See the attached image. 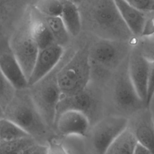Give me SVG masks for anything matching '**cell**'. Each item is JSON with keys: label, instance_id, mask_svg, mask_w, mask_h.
Listing matches in <instances>:
<instances>
[{"label": "cell", "instance_id": "cell-1", "mask_svg": "<svg viewBox=\"0 0 154 154\" xmlns=\"http://www.w3.org/2000/svg\"><path fill=\"white\" fill-rule=\"evenodd\" d=\"M82 5L89 23L103 39H126L132 34L123 21L114 1H88Z\"/></svg>", "mask_w": 154, "mask_h": 154}, {"label": "cell", "instance_id": "cell-2", "mask_svg": "<svg viewBox=\"0 0 154 154\" xmlns=\"http://www.w3.org/2000/svg\"><path fill=\"white\" fill-rule=\"evenodd\" d=\"M4 118L35 140L46 134L48 125L26 89L17 90L13 99L4 110Z\"/></svg>", "mask_w": 154, "mask_h": 154}, {"label": "cell", "instance_id": "cell-3", "mask_svg": "<svg viewBox=\"0 0 154 154\" xmlns=\"http://www.w3.org/2000/svg\"><path fill=\"white\" fill-rule=\"evenodd\" d=\"M89 48L85 45L79 49L59 68L57 79L62 95H73L87 89L91 69Z\"/></svg>", "mask_w": 154, "mask_h": 154}, {"label": "cell", "instance_id": "cell-4", "mask_svg": "<svg viewBox=\"0 0 154 154\" xmlns=\"http://www.w3.org/2000/svg\"><path fill=\"white\" fill-rule=\"evenodd\" d=\"M58 69L57 66L44 78L28 87L31 97L48 126L55 123L57 106L61 96L57 79Z\"/></svg>", "mask_w": 154, "mask_h": 154}, {"label": "cell", "instance_id": "cell-5", "mask_svg": "<svg viewBox=\"0 0 154 154\" xmlns=\"http://www.w3.org/2000/svg\"><path fill=\"white\" fill-rule=\"evenodd\" d=\"M8 43L13 55L28 80L39 51L30 34L28 24L20 28Z\"/></svg>", "mask_w": 154, "mask_h": 154}, {"label": "cell", "instance_id": "cell-6", "mask_svg": "<svg viewBox=\"0 0 154 154\" xmlns=\"http://www.w3.org/2000/svg\"><path fill=\"white\" fill-rule=\"evenodd\" d=\"M128 126V120L123 116H110L98 122L91 135V145L94 154H104Z\"/></svg>", "mask_w": 154, "mask_h": 154}, {"label": "cell", "instance_id": "cell-7", "mask_svg": "<svg viewBox=\"0 0 154 154\" xmlns=\"http://www.w3.org/2000/svg\"><path fill=\"white\" fill-rule=\"evenodd\" d=\"M63 54V47L57 44L40 49L28 80V87L37 83L52 72L60 63Z\"/></svg>", "mask_w": 154, "mask_h": 154}, {"label": "cell", "instance_id": "cell-8", "mask_svg": "<svg viewBox=\"0 0 154 154\" xmlns=\"http://www.w3.org/2000/svg\"><path fill=\"white\" fill-rule=\"evenodd\" d=\"M150 63L148 59L141 53L133 52L128 63V70L140 99L146 106L147 85Z\"/></svg>", "mask_w": 154, "mask_h": 154}, {"label": "cell", "instance_id": "cell-9", "mask_svg": "<svg viewBox=\"0 0 154 154\" xmlns=\"http://www.w3.org/2000/svg\"><path fill=\"white\" fill-rule=\"evenodd\" d=\"M114 99L118 106L123 109H138L144 105L138 96L130 79L128 66L119 74L115 84Z\"/></svg>", "mask_w": 154, "mask_h": 154}, {"label": "cell", "instance_id": "cell-10", "mask_svg": "<svg viewBox=\"0 0 154 154\" xmlns=\"http://www.w3.org/2000/svg\"><path fill=\"white\" fill-rule=\"evenodd\" d=\"M0 70L17 90L28 87V80L8 42L0 41Z\"/></svg>", "mask_w": 154, "mask_h": 154}, {"label": "cell", "instance_id": "cell-11", "mask_svg": "<svg viewBox=\"0 0 154 154\" xmlns=\"http://www.w3.org/2000/svg\"><path fill=\"white\" fill-rule=\"evenodd\" d=\"M120 53L117 46L111 40L103 39L89 48L91 66L103 70L114 66L117 62Z\"/></svg>", "mask_w": 154, "mask_h": 154}, {"label": "cell", "instance_id": "cell-12", "mask_svg": "<svg viewBox=\"0 0 154 154\" xmlns=\"http://www.w3.org/2000/svg\"><path fill=\"white\" fill-rule=\"evenodd\" d=\"M54 124L58 131L64 136H85L89 128L90 120L88 117L83 112L67 111L59 115Z\"/></svg>", "mask_w": 154, "mask_h": 154}, {"label": "cell", "instance_id": "cell-13", "mask_svg": "<svg viewBox=\"0 0 154 154\" xmlns=\"http://www.w3.org/2000/svg\"><path fill=\"white\" fill-rule=\"evenodd\" d=\"M94 106V98L91 92L87 89L73 95L66 96L61 94L57 106L55 119L61 113L67 111H79L88 116Z\"/></svg>", "mask_w": 154, "mask_h": 154}, {"label": "cell", "instance_id": "cell-14", "mask_svg": "<svg viewBox=\"0 0 154 154\" xmlns=\"http://www.w3.org/2000/svg\"><path fill=\"white\" fill-rule=\"evenodd\" d=\"M129 128L137 143L149 149L154 154V122L149 111L141 113Z\"/></svg>", "mask_w": 154, "mask_h": 154}, {"label": "cell", "instance_id": "cell-15", "mask_svg": "<svg viewBox=\"0 0 154 154\" xmlns=\"http://www.w3.org/2000/svg\"><path fill=\"white\" fill-rule=\"evenodd\" d=\"M120 15L132 34L141 36L144 22L146 14L131 6L127 1H114Z\"/></svg>", "mask_w": 154, "mask_h": 154}, {"label": "cell", "instance_id": "cell-16", "mask_svg": "<svg viewBox=\"0 0 154 154\" xmlns=\"http://www.w3.org/2000/svg\"><path fill=\"white\" fill-rule=\"evenodd\" d=\"M38 16H31L28 27L30 34L40 50L56 43L42 16L40 14L38 13Z\"/></svg>", "mask_w": 154, "mask_h": 154}, {"label": "cell", "instance_id": "cell-17", "mask_svg": "<svg viewBox=\"0 0 154 154\" xmlns=\"http://www.w3.org/2000/svg\"><path fill=\"white\" fill-rule=\"evenodd\" d=\"M62 11L60 17L69 35L76 36L81 29V16L76 4L68 0L61 1Z\"/></svg>", "mask_w": 154, "mask_h": 154}, {"label": "cell", "instance_id": "cell-18", "mask_svg": "<svg viewBox=\"0 0 154 154\" xmlns=\"http://www.w3.org/2000/svg\"><path fill=\"white\" fill-rule=\"evenodd\" d=\"M137 140L128 128L112 143L104 154H133Z\"/></svg>", "mask_w": 154, "mask_h": 154}, {"label": "cell", "instance_id": "cell-19", "mask_svg": "<svg viewBox=\"0 0 154 154\" xmlns=\"http://www.w3.org/2000/svg\"><path fill=\"white\" fill-rule=\"evenodd\" d=\"M40 16L52 34L55 43L63 47L69 41V34L61 17Z\"/></svg>", "mask_w": 154, "mask_h": 154}, {"label": "cell", "instance_id": "cell-20", "mask_svg": "<svg viewBox=\"0 0 154 154\" xmlns=\"http://www.w3.org/2000/svg\"><path fill=\"white\" fill-rule=\"evenodd\" d=\"M37 143L31 137L0 143V154H23L30 146Z\"/></svg>", "mask_w": 154, "mask_h": 154}, {"label": "cell", "instance_id": "cell-21", "mask_svg": "<svg viewBox=\"0 0 154 154\" xmlns=\"http://www.w3.org/2000/svg\"><path fill=\"white\" fill-rule=\"evenodd\" d=\"M29 137L20 128L6 118L0 119V143Z\"/></svg>", "mask_w": 154, "mask_h": 154}, {"label": "cell", "instance_id": "cell-22", "mask_svg": "<svg viewBox=\"0 0 154 154\" xmlns=\"http://www.w3.org/2000/svg\"><path fill=\"white\" fill-rule=\"evenodd\" d=\"M62 2L58 0H39L34 4L35 10L40 15L48 17H60Z\"/></svg>", "mask_w": 154, "mask_h": 154}, {"label": "cell", "instance_id": "cell-23", "mask_svg": "<svg viewBox=\"0 0 154 154\" xmlns=\"http://www.w3.org/2000/svg\"><path fill=\"white\" fill-rule=\"evenodd\" d=\"M17 90L0 70V106L4 110L13 99Z\"/></svg>", "mask_w": 154, "mask_h": 154}, {"label": "cell", "instance_id": "cell-24", "mask_svg": "<svg viewBox=\"0 0 154 154\" xmlns=\"http://www.w3.org/2000/svg\"><path fill=\"white\" fill-rule=\"evenodd\" d=\"M127 2L134 8L144 14L154 13L153 0H130L127 1Z\"/></svg>", "mask_w": 154, "mask_h": 154}, {"label": "cell", "instance_id": "cell-25", "mask_svg": "<svg viewBox=\"0 0 154 154\" xmlns=\"http://www.w3.org/2000/svg\"><path fill=\"white\" fill-rule=\"evenodd\" d=\"M154 95V62L150 63V67L149 75L147 99L146 103V107L149 106L151 100Z\"/></svg>", "mask_w": 154, "mask_h": 154}, {"label": "cell", "instance_id": "cell-26", "mask_svg": "<svg viewBox=\"0 0 154 154\" xmlns=\"http://www.w3.org/2000/svg\"><path fill=\"white\" fill-rule=\"evenodd\" d=\"M47 147L46 154H69L63 144L55 140H51Z\"/></svg>", "mask_w": 154, "mask_h": 154}, {"label": "cell", "instance_id": "cell-27", "mask_svg": "<svg viewBox=\"0 0 154 154\" xmlns=\"http://www.w3.org/2000/svg\"><path fill=\"white\" fill-rule=\"evenodd\" d=\"M154 34V15L146 16L141 36H150Z\"/></svg>", "mask_w": 154, "mask_h": 154}, {"label": "cell", "instance_id": "cell-28", "mask_svg": "<svg viewBox=\"0 0 154 154\" xmlns=\"http://www.w3.org/2000/svg\"><path fill=\"white\" fill-rule=\"evenodd\" d=\"M47 146L38 143L30 146L23 154H46Z\"/></svg>", "mask_w": 154, "mask_h": 154}, {"label": "cell", "instance_id": "cell-29", "mask_svg": "<svg viewBox=\"0 0 154 154\" xmlns=\"http://www.w3.org/2000/svg\"><path fill=\"white\" fill-rule=\"evenodd\" d=\"M133 154H153V153L147 147L137 143L134 149Z\"/></svg>", "mask_w": 154, "mask_h": 154}, {"label": "cell", "instance_id": "cell-30", "mask_svg": "<svg viewBox=\"0 0 154 154\" xmlns=\"http://www.w3.org/2000/svg\"><path fill=\"white\" fill-rule=\"evenodd\" d=\"M4 117V110L0 106V119Z\"/></svg>", "mask_w": 154, "mask_h": 154}, {"label": "cell", "instance_id": "cell-31", "mask_svg": "<svg viewBox=\"0 0 154 154\" xmlns=\"http://www.w3.org/2000/svg\"><path fill=\"white\" fill-rule=\"evenodd\" d=\"M5 2H4V1H0V13L2 11V7H3V5H4V3H5Z\"/></svg>", "mask_w": 154, "mask_h": 154}]
</instances>
